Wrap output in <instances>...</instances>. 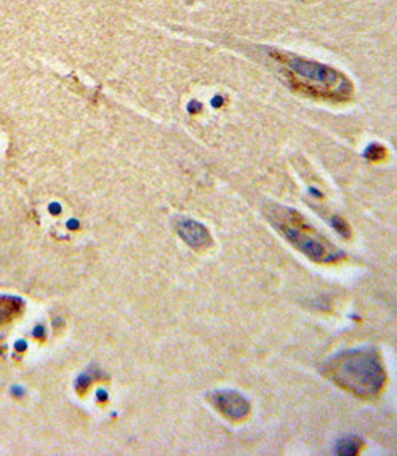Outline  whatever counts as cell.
<instances>
[{
    "instance_id": "obj_1",
    "label": "cell",
    "mask_w": 397,
    "mask_h": 456,
    "mask_svg": "<svg viewBox=\"0 0 397 456\" xmlns=\"http://www.w3.org/2000/svg\"><path fill=\"white\" fill-rule=\"evenodd\" d=\"M322 373L333 384L362 399L379 396L386 383V370L373 347L349 349L330 357Z\"/></svg>"
},
{
    "instance_id": "obj_2",
    "label": "cell",
    "mask_w": 397,
    "mask_h": 456,
    "mask_svg": "<svg viewBox=\"0 0 397 456\" xmlns=\"http://www.w3.org/2000/svg\"><path fill=\"white\" fill-rule=\"evenodd\" d=\"M272 58L285 69V78L293 90L317 100L348 101L352 95V85L335 69L293 56L285 51H272Z\"/></svg>"
},
{
    "instance_id": "obj_3",
    "label": "cell",
    "mask_w": 397,
    "mask_h": 456,
    "mask_svg": "<svg viewBox=\"0 0 397 456\" xmlns=\"http://www.w3.org/2000/svg\"><path fill=\"white\" fill-rule=\"evenodd\" d=\"M264 216L291 247H295L309 259L330 264L343 258V253L295 210L283 205H266Z\"/></svg>"
},
{
    "instance_id": "obj_4",
    "label": "cell",
    "mask_w": 397,
    "mask_h": 456,
    "mask_svg": "<svg viewBox=\"0 0 397 456\" xmlns=\"http://www.w3.org/2000/svg\"><path fill=\"white\" fill-rule=\"evenodd\" d=\"M212 405L232 421H244L250 413L248 400L236 391H217L209 396Z\"/></svg>"
},
{
    "instance_id": "obj_5",
    "label": "cell",
    "mask_w": 397,
    "mask_h": 456,
    "mask_svg": "<svg viewBox=\"0 0 397 456\" xmlns=\"http://www.w3.org/2000/svg\"><path fill=\"white\" fill-rule=\"evenodd\" d=\"M175 229L179 237L194 250H207L213 245V239L209 229L195 219L184 216L176 218Z\"/></svg>"
},
{
    "instance_id": "obj_6",
    "label": "cell",
    "mask_w": 397,
    "mask_h": 456,
    "mask_svg": "<svg viewBox=\"0 0 397 456\" xmlns=\"http://www.w3.org/2000/svg\"><path fill=\"white\" fill-rule=\"evenodd\" d=\"M360 446H362V443L359 438L354 435H349L346 438H343V440H340L338 446H336V451L344 456H354L360 451Z\"/></svg>"
},
{
    "instance_id": "obj_7",
    "label": "cell",
    "mask_w": 397,
    "mask_h": 456,
    "mask_svg": "<svg viewBox=\"0 0 397 456\" xmlns=\"http://www.w3.org/2000/svg\"><path fill=\"white\" fill-rule=\"evenodd\" d=\"M365 155L368 157L370 160H381L386 157V149L381 147V146H378V144H373V146H370L367 149Z\"/></svg>"
}]
</instances>
